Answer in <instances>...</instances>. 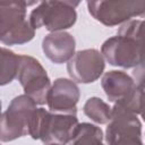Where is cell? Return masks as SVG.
Returning a JSON list of instances; mask_svg holds the SVG:
<instances>
[{
	"instance_id": "7c38bea8",
	"label": "cell",
	"mask_w": 145,
	"mask_h": 145,
	"mask_svg": "<svg viewBox=\"0 0 145 145\" xmlns=\"http://www.w3.org/2000/svg\"><path fill=\"white\" fill-rule=\"evenodd\" d=\"M101 86L110 102L122 101L136 86L131 76L122 70H110L101 79Z\"/></svg>"
},
{
	"instance_id": "2e32d148",
	"label": "cell",
	"mask_w": 145,
	"mask_h": 145,
	"mask_svg": "<svg viewBox=\"0 0 145 145\" xmlns=\"http://www.w3.org/2000/svg\"><path fill=\"white\" fill-rule=\"evenodd\" d=\"M114 104L133 114H142L145 111V92L136 85L122 101Z\"/></svg>"
},
{
	"instance_id": "e0dca14e",
	"label": "cell",
	"mask_w": 145,
	"mask_h": 145,
	"mask_svg": "<svg viewBox=\"0 0 145 145\" xmlns=\"http://www.w3.org/2000/svg\"><path fill=\"white\" fill-rule=\"evenodd\" d=\"M118 33L121 34H128L136 39L138 42L142 53H143V60L145 59V19H131L125 24L121 25ZM142 60V61H143ZM140 61V62H142Z\"/></svg>"
},
{
	"instance_id": "d6986e66",
	"label": "cell",
	"mask_w": 145,
	"mask_h": 145,
	"mask_svg": "<svg viewBox=\"0 0 145 145\" xmlns=\"http://www.w3.org/2000/svg\"><path fill=\"white\" fill-rule=\"evenodd\" d=\"M140 116H142V118H143V120L145 121V111H144V112H143V113H142Z\"/></svg>"
},
{
	"instance_id": "4fadbf2b",
	"label": "cell",
	"mask_w": 145,
	"mask_h": 145,
	"mask_svg": "<svg viewBox=\"0 0 145 145\" xmlns=\"http://www.w3.org/2000/svg\"><path fill=\"white\" fill-rule=\"evenodd\" d=\"M103 131L96 125L89 122H82L77 126L70 145H104Z\"/></svg>"
},
{
	"instance_id": "ba28073f",
	"label": "cell",
	"mask_w": 145,
	"mask_h": 145,
	"mask_svg": "<svg viewBox=\"0 0 145 145\" xmlns=\"http://www.w3.org/2000/svg\"><path fill=\"white\" fill-rule=\"evenodd\" d=\"M103 58L111 65L122 68H135L143 60L142 49L135 37L118 33L105 40L101 46Z\"/></svg>"
},
{
	"instance_id": "3957f363",
	"label": "cell",
	"mask_w": 145,
	"mask_h": 145,
	"mask_svg": "<svg viewBox=\"0 0 145 145\" xmlns=\"http://www.w3.org/2000/svg\"><path fill=\"white\" fill-rule=\"evenodd\" d=\"M78 5L79 1H41L32 10L29 23L34 29L44 27L51 33L62 32L76 23Z\"/></svg>"
},
{
	"instance_id": "ac0fdd59",
	"label": "cell",
	"mask_w": 145,
	"mask_h": 145,
	"mask_svg": "<svg viewBox=\"0 0 145 145\" xmlns=\"http://www.w3.org/2000/svg\"><path fill=\"white\" fill-rule=\"evenodd\" d=\"M133 79L136 85L139 86L145 92V59L134 68L133 70Z\"/></svg>"
},
{
	"instance_id": "277c9868",
	"label": "cell",
	"mask_w": 145,
	"mask_h": 145,
	"mask_svg": "<svg viewBox=\"0 0 145 145\" xmlns=\"http://www.w3.org/2000/svg\"><path fill=\"white\" fill-rule=\"evenodd\" d=\"M36 109V102L29 96L23 94L14 97L1 116V142H11L27 135Z\"/></svg>"
},
{
	"instance_id": "7a4b0ae2",
	"label": "cell",
	"mask_w": 145,
	"mask_h": 145,
	"mask_svg": "<svg viewBox=\"0 0 145 145\" xmlns=\"http://www.w3.org/2000/svg\"><path fill=\"white\" fill-rule=\"evenodd\" d=\"M37 2L11 0L0 2V41L5 45L24 44L33 40L35 29L26 18L27 7Z\"/></svg>"
},
{
	"instance_id": "8992f818",
	"label": "cell",
	"mask_w": 145,
	"mask_h": 145,
	"mask_svg": "<svg viewBox=\"0 0 145 145\" xmlns=\"http://www.w3.org/2000/svg\"><path fill=\"white\" fill-rule=\"evenodd\" d=\"M105 140L108 145H144L142 123L137 116L114 104L106 126Z\"/></svg>"
},
{
	"instance_id": "9c48e42d",
	"label": "cell",
	"mask_w": 145,
	"mask_h": 145,
	"mask_svg": "<svg viewBox=\"0 0 145 145\" xmlns=\"http://www.w3.org/2000/svg\"><path fill=\"white\" fill-rule=\"evenodd\" d=\"M105 68L102 53L96 49L77 51L67 63V71L74 82L89 84L100 78Z\"/></svg>"
},
{
	"instance_id": "9a60e30c",
	"label": "cell",
	"mask_w": 145,
	"mask_h": 145,
	"mask_svg": "<svg viewBox=\"0 0 145 145\" xmlns=\"http://www.w3.org/2000/svg\"><path fill=\"white\" fill-rule=\"evenodd\" d=\"M20 66V56L7 48H1V77L0 84L7 85L17 78Z\"/></svg>"
},
{
	"instance_id": "8fae6325",
	"label": "cell",
	"mask_w": 145,
	"mask_h": 145,
	"mask_svg": "<svg viewBox=\"0 0 145 145\" xmlns=\"http://www.w3.org/2000/svg\"><path fill=\"white\" fill-rule=\"evenodd\" d=\"M76 41L68 32H53L44 36L42 50L45 57L54 63L68 62L75 56Z\"/></svg>"
},
{
	"instance_id": "5b68a950",
	"label": "cell",
	"mask_w": 145,
	"mask_h": 145,
	"mask_svg": "<svg viewBox=\"0 0 145 145\" xmlns=\"http://www.w3.org/2000/svg\"><path fill=\"white\" fill-rule=\"evenodd\" d=\"M91 16L101 24L112 27L125 24L134 17L145 15L144 0H118V1H87Z\"/></svg>"
},
{
	"instance_id": "5bb4252c",
	"label": "cell",
	"mask_w": 145,
	"mask_h": 145,
	"mask_svg": "<svg viewBox=\"0 0 145 145\" xmlns=\"http://www.w3.org/2000/svg\"><path fill=\"white\" fill-rule=\"evenodd\" d=\"M83 112L94 122L99 125H108L111 120L112 108H110L109 104L105 103L102 99L93 96L85 102L83 106Z\"/></svg>"
},
{
	"instance_id": "6da1fadb",
	"label": "cell",
	"mask_w": 145,
	"mask_h": 145,
	"mask_svg": "<svg viewBox=\"0 0 145 145\" xmlns=\"http://www.w3.org/2000/svg\"><path fill=\"white\" fill-rule=\"evenodd\" d=\"M79 125L76 114H63L37 108L31 122L28 135L44 145H67Z\"/></svg>"
},
{
	"instance_id": "30bf717a",
	"label": "cell",
	"mask_w": 145,
	"mask_h": 145,
	"mask_svg": "<svg viewBox=\"0 0 145 145\" xmlns=\"http://www.w3.org/2000/svg\"><path fill=\"white\" fill-rule=\"evenodd\" d=\"M79 96V88L72 79L58 78L53 82L49 91L46 104L52 112L76 114Z\"/></svg>"
},
{
	"instance_id": "52a82bcc",
	"label": "cell",
	"mask_w": 145,
	"mask_h": 145,
	"mask_svg": "<svg viewBox=\"0 0 145 145\" xmlns=\"http://www.w3.org/2000/svg\"><path fill=\"white\" fill-rule=\"evenodd\" d=\"M25 95L33 99L36 104L46 103L51 80L41 62L31 56H20V66L17 75Z\"/></svg>"
}]
</instances>
